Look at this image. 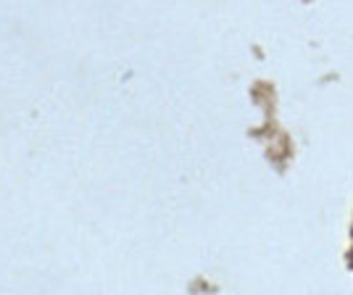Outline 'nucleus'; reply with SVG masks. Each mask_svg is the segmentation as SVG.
Here are the masks:
<instances>
[]
</instances>
